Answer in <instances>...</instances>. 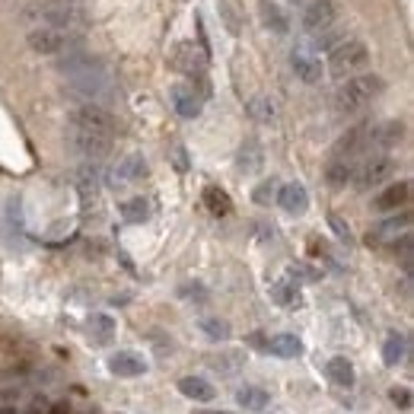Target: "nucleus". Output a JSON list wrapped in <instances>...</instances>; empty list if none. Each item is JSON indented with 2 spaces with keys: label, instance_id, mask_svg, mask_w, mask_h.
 <instances>
[{
  "label": "nucleus",
  "instance_id": "9d476101",
  "mask_svg": "<svg viewBox=\"0 0 414 414\" xmlns=\"http://www.w3.org/2000/svg\"><path fill=\"white\" fill-rule=\"evenodd\" d=\"M277 204L287 210V214H303L309 207V195L299 182H290V185H280L277 188Z\"/></svg>",
  "mask_w": 414,
  "mask_h": 414
},
{
  "label": "nucleus",
  "instance_id": "0eeeda50",
  "mask_svg": "<svg viewBox=\"0 0 414 414\" xmlns=\"http://www.w3.org/2000/svg\"><path fill=\"white\" fill-rule=\"evenodd\" d=\"M29 48L38 51V54H57V51L67 48V35L57 29H51V25H45V29H32L29 32Z\"/></svg>",
  "mask_w": 414,
  "mask_h": 414
},
{
  "label": "nucleus",
  "instance_id": "58836bf2",
  "mask_svg": "<svg viewBox=\"0 0 414 414\" xmlns=\"http://www.w3.org/2000/svg\"><path fill=\"white\" fill-rule=\"evenodd\" d=\"M338 42H341V38H338V32H328V29H322V35L316 38V48H335Z\"/></svg>",
  "mask_w": 414,
  "mask_h": 414
},
{
  "label": "nucleus",
  "instance_id": "4468645a",
  "mask_svg": "<svg viewBox=\"0 0 414 414\" xmlns=\"http://www.w3.org/2000/svg\"><path fill=\"white\" fill-rule=\"evenodd\" d=\"M293 74L303 83H318L322 80V61L309 51H293Z\"/></svg>",
  "mask_w": 414,
  "mask_h": 414
},
{
  "label": "nucleus",
  "instance_id": "423d86ee",
  "mask_svg": "<svg viewBox=\"0 0 414 414\" xmlns=\"http://www.w3.org/2000/svg\"><path fill=\"white\" fill-rule=\"evenodd\" d=\"M335 23V0H306L303 4V25L309 32H322Z\"/></svg>",
  "mask_w": 414,
  "mask_h": 414
},
{
  "label": "nucleus",
  "instance_id": "f257e3e1",
  "mask_svg": "<svg viewBox=\"0 0 414 414\" xmlns=\"http://www.w3.org/2000/svg\"><path fill=\"white\" fill-rule=\"evenodd\" d=\"M379 93H382V80H379V76H373V74L350 76V80L338 89L335 105H338V112L354 115V112H360V108H367Z\"/></svg>",
  "mask_w": 414,
  "mask_h": 414
},
{
  "label": "nucleus",
  "instance_id": "ea45409f",
  "mask_svg": "<svg viewBox=\"0 0 414 414\" xmlns=\"http://www.w3.org/2000/svg\"><path fill=\"white\" fill-rule=\"evenodd\" d=\"M290 274L293 277H299V280H316L318 277V271H312V268H306V265H293Z\"/></svg>",
  "mask_w": 414,
  "mask_h": 414
},
{
  "label": "nucleus",
  "instance_id": "20e7f679",
  "mask_svg": "<svg viewBox=\"0 0 414 414\" xmlns=\"http://www.w3.org/2000/svg\"><path fill=\"white\" fill-rule=\"evenodd\" d=\"M70 125L86 127V131L108 134V137L115 134V121H112V115H108L105 108H99V105H83V108H76V112L70 115Z\"/></svg>",
  "mask_w": 414,
  "mask_h": 414
},
{
  "label": "nucleus",
  "instance_id": "bb28decb",
  "mask_svg": "<svg viewBox=\"0 0 414 414\" xmlns=\"http://www.w3.org/2000/svg\"><path fill=\"white\" fill-rule=\"evenodd\" d=\"M325 178H328L331 188H344V185L354 178V166H350L347 159H335V163L328 166V172H325Z\"/></svg>",
  "mask_w": 414,
  "mask_h": 414
},
{
  "label": "nucleus",
  "instance_id": "ddd939ff",
  "mask_svg": "<svg viewBox=\"0 0 414 414\" xmlns=\"http://www.w3.org/2000/svg\"><path fill=\"white\" fill-rule=\"evenodd\" d=\"M108 367L118 376H144L146 373V360L140 354H134V350H118V354H112Z\"/></svg>",
  "mask_w": 414,
  "mask_h": 414
},
{
  "label": "nucleus",
  "instance_id": "9b49d317",
  "mask_svg": "<svg viewBox=\"0 0 414 414\" xmlns=\"http://www.w3.org/2000/svg\"><path fill=\"white\" fill-rule=\"evenodd\" d=\"M258 19L265 29H271L274 35H284L287 29H290V19H287V13L280 10L274 0H258Z\"/></svg>",
  "mask_w": 414,
  "mask_h": 414
},
{
  "label": "nucleus",
  "instance_id": "e433bc0d",
  "mask_svg": "<svg viewBox=\"0 0 414 414\" xmlns=\"http://www.w3.org/2000/svg\"><path fill=\"white\" fill-rule=\"evenodd\" d=\"M182 297H188L191 303H204V299H207V293H204L201 284H188V287H182Z\"/></svg>",
  "mask_w": 414,
  "mask_h": 414
},
{
  "label": "nucleus",
  "instance_id": "a211bd4d",
  "mask_svg": "<svg viewBox=\"0 0 414 414\" xmlns=\"http://www.w3.org/2000/svg\"><path fill=\"white\" fill-rule=\"evenodd\" d=\"M265 350L274 357H284V360H293V357L303 354V341H299L297 335H274L271 341L265 344Z\"/></svg>",
  "mask_w": 414,
  "mask_h": 414
},
{
  "label": "nucleus",
  "instance_id": "c9c22d12",
  "mask_svg": "<svg viewBox=\"0 0 414 414\" xmlns=\"http://www.w3.org/2000/svg\"><path fill=\"white\" fill-rule=\"evenodd\" d=\"M389 398H392L398 408H411V389H405V386H395L392 392H389Z\"/></svg>",
  "mask_w": 414,
  "mask_h": 414
},
{
  "label": "nucleus",
  "instance_id": "f03ea898",
  "mask_svg": "<svg viewBox=\"0 0 414 414\" xmlns=\"http://www.w3.org/2000/svg\"><path fill=\"white\" fill-rule=\"evenodd\" d=\"M369 61V51L363 42H354V38H341L335 48L328 51V70L335 76H344V74H357L363 70Z\"/></svg>",
  "mask_w": 414,
  "mask_h": 414
},
{
  "label": "nucleus",
  "instance_id": "412c9836",
  "mask_svg": "<svg viewBox=\"0 0 414 414\" xmlns=\"http://www.w3.org/2000/svg\"><path fill=\"white\" fill-rule=\"evenodd\" d=\"M325 373H328V379L335 382V386H341V389L354 386V367H350L347 357H331L328 367H325Z\"/></svg>",
  "mask_w": 414,
  "mask_h": 414
},
{
  "label": "nucleus",
  "instance_id": "aec40b11",
  "mask_svg": "<svg viewBox=\"0 0 414 414\" xmlns=\"http://www.w3.org/2000/svg\"><path fill=\"white\" fill-rule=\"evenodd\" d=\"M401 134H405V125H401V121H386V125L369 127V144L392 146V144H398L401 140Z\"/></svg>",
  "mask_w": 414,
  "mask_h": 414
},
{
  "label": "nucleus",
  "instance_id": "a878e982",
  "mask_svg": "<svg viewBox=\"0 0 414 414\" xmlns=\"http://www.w3.org/2000/svg\"><path fill=\"white\" fill-rule=\"evenodd\" d=\"M207 363H210L214 369H220L223 376H236V373L242 369V363H246V360H242L239 350H226V354H220V357H210Z\"/></svg>",
  "mask_w": 414,
  "mask_h": 414
},
{
  "label": "nucleus",
  "instance_id": "c03bdc74",
  "mask_svg": "<svg viewBox=\"0 0 414 414\" xmlns=\"http://www.w3.org/2000/svg\"><path fill=\"white\" fill-rule=\"evenodd\" d=\"M293 4H306V0H293Z\"/></svg>",
  "mask_w": 414,
  "mask_h": 414
},
{
  "label": "nucleus",
  "instance_id": "4be33fe9",
  "mask_svg": "<svg viewBox=\"0 0 414 414\" xmlns=\"http://www.w3.org/2000/svg\"><path fill=\"white\" fill-rule=\"evenodd\" d=\"M236 401H239L246 411H265L268 401H271V395H268L265 389H258V386H242L239 392H236Z\"/></svg>",
  "mask_w": 414,
  "mask_h": 414
},
{
  "label": "nucleus",
  "instance_id": "cd10ccee",
  "mask_svg": "<svg viewBox=\"0 0 414 414\" xmlns=\"http://www.w3.org/2000/svg\"><path fill=\"white\" fill-rule=\"evenodd\" d=\"M121 217H125L127 223H144L146 217H150V204H146V197H127V201L121 204Z\"/></svg>",
  "mask_w": 414,
  "mask_h": 414
},
{
  "label": "nucleus",
  "instance_id": "5701e85b",
  "mask_svg": "<svg viewBox=\"0 0 414 414\" xmlns=\"http://www.w3.org/2000/svg\"><path fill=\"white\" fill-rule=\"evenodd\" d=\"M405 357H408V338L405 335H389L386 344H382V360H386L389 367H398Z\"/></svg>",
  "mask_w": 414,
  "mask_h": 414
},
{
  "label": "nucleus",
  "instance_id": "f3484780",
  "mask_svg": "<svg viewBox=\"0 0 414 414\" xmlns=\"http://www.w3.org/2000/svg\"><path fill=\"white\" fill-rule=\"evenodd\" d=\"M144 176H146V163H144V156L131 153V156H125L118 166H115L112 182H137V178H144Z\"/></svg>",
  "mask_w": 414,
  "mask_h": 414
},
{
  "label": "nucleus",
  "instance_id": "7ed1b4c3",
  "mask_svg": "<svg viewBox=\"0 0 414 414\" xmlns=\"http://www.w3.org/2000/svg\"><path fill=\"white\" fill-rule=\"evenodd\" d=\"M67 140H70V150L86 156V159H102L108 150H112V137H108V134L86 131V127H76V125H70Z\"/></svg>",
  "mask_w": 414,
  "mask_h": 414
},
{
  "label": "nucleus",
  "instance_id": "39448f33",
  "mask_svg": "<svg viewBox=\"0 0 414 414\" xmlns=\"http://www.w3.org/2000/svg\"><path fill=\"white\" fill-rule=\"evenodd\" d=\"M392 169H395V163L389 156H373L354 172V182L360 185V188H376V185H382L392 176Z\"/></svg>",
  "mask_w": 414,
  "mask_h": 414
},
{
  "label": "nucleus",
  "instance_id": "2eb2a0df",
  "mask_svg": "<svg viewBox=\"0 0 414 414\" xmlns=\"http://www.w3.org/2000/svg\"><path fill=\"white\" fill-rule=\"evenodd\" d=\"M408 223H411V217H408V214H401V217H389V220H382L379 226H376L373 233L367 236V242H369V246H382L386 239H398V233H405Z\"/></svg>",
  "mask_w": 414,
  "mask_h": 414
},
{
  "label": "nucleus",
  "instance_id": "c756f323",
  "mask_svg": "<svg viewBox=\"0 0 414 414\" xmlns=\"http://www.w3.org/2000/svg\"><path fill=\"white\" fill-rule=\"evenodd\" d=\"M89 335H93L96 341H102V344L112 341V335H115V322H112V316H102V312H99V316L89 318Z\"/></svg>",
  "mask_w": 414,
  "mask_h": 414
},
{
  "label": "nucleus",
  "instance_id": "79ce46f5",
  "mask_svg": "<svg viewBox=\"0 0 414 414\" xmlns=\"http://www.w3.org/2000/svg\"><path fill=\"white\" fill-rule=\"evenodd\" d=\"M176 166H178V169H188V163H185V153H182V150H176Z\"/></svg>",
  "mask_w": 414,
  "mask_h": 414
},
{
  "label": "nucleus",
  "instance_id": "37998d69",
  "mask_svg": "<svg viewBox=\"0 0 414 414\" xmlns=\"http://www.w3.org/2000/svg\"><path fill=\"white\" fill-rule=\"evenodd\" d=\"M195 414H233V411H195Z\"/></svg>",
  "mask_w": 414,
  "mask_h": 414
},
{
  "label": "nucleus",
  "instance_id": "393cba45",
  "mask_svg": "<svg viewBox=\"0 0 414 414\" xmlns=\"http://www.w3.org/2000/svg\"><path fill=\"white\" fill-rule=\"evenodd\" d=\"M204 204H207V210L210 214H217V217H226L229 210H233V201L226 197V191H220V188H204Z\"/></svg>",
  "mask_w": 414,
  "mask_h": 414
},
{
  "label": "nucleus",
  "instance_id": "1a4fd4ad",
  "mask_svg": "<svg viewBox=\"0 0 414 414\" xmlns=\"http://www.w3.org/2000/svg\"><path fill=\"white\" fill-rule=\"evenodd\" d=\"M201 102H204V96H197L195 86H188V83L172 86V105H176V112L182 118H197L201 115Z\"/></svg>",
  "mask_w": 414,
  "mask_h": 414
},
{
  "label": "nucleus",
  "instance_id": "a18cd8bd",
  "mask_svg": "<svg viewBox=\"0 0 414 414\" xmlns=\"http://www.w3.org/2000/svg\"><path fill=\"white\" fill-rule=\"evenodd\" d=\"M29 414H35V411H29Z\"/></svg>",
  "mask_w": 414,
  "mask_h": 414
},
{
  "label": "nucleus",
  "instance_id": "c85d7f7f",
  "mask_svg": "<svg viewBox=\"0 0 414 414\" xmlns=\"http://www.w3.org/2000/svg\"><path fill=\"white\" fill-rule=\"evenodd\" d=\"M239 169L242 172H258L261 169V146L255 144V140L242 144V150H239Z\"/></svg>",
  "mask_w": 414,
  "mask_h": 414
},
{
  "label": "nucleus",
  "instance_id": "6ab92c4d",
  "mask_svg": "<svg viewBox=\"0 0 414 414\" xmlns=\"http://www.w3.org/2000/svg\"><path fill=\"white\" fill-rule=\"evenodd\" d=\"M408 195H411V185L408 182H395L376 197V210H395L401 204H408Z\"/></svg>",
  "mask_w": 414,
  "mask_h": 414
},
{
  "label": "nucleus",
  "instance_id": "f8f14e48",
  "mask_svg": "<svg viewBox=\"0 0 414 414\" xmlns=\"http://www.w3.org/2000/svg\"><path fill=\"white\" fill-rule=\"evenodd\" d=\"M363 146H369V125H357L354 131L344 134V137L338 140L335 153H338V159H347V156H354V153H360Z\"/></svg>",
  "mask_w": 414,
  "mask_h": 414
},
{
  "label": "nucleus",
  "instance_id": "a19ab883",
  "mask_svg": "<svg viewBox=\"0 0 414 414\" xmlns=\"http://www.w3.org/2000/svg\"><path fill=\"white\" fill-rule=\"evenodd\" d=\"M48 414H74V411H70L67 401H57V405H51V411H48Z\"/></svg>",
  "mask_w": 414,
  "mask_h": 414
},
{
  "label": "nucleus",
  "instance_id": "f704fd0d",
  "mask_svg": "<svg viewBox=\"0 0 414 414\" xmlns=\"http://www.w3.org/2000/svg\"><path fill=\"white\" fill-rule=\"evenodd\" d=\"M414 242H411V236H401V242H398V258H401V268H405V274H411V258H414Z\"/></svg>",
  "mask_w": 414,
  "mask_h": 414
},
{
  "label": "nucleus",
  "instance_id": "dca6fc26",
  "mask_svg": "<svg viewBox=\"0 0 414 414\" xmlns=\"http://www.w3.org/2000/svg\"><path fill=\"white\" fill-rule=\"evenodd\" d=\"M178 392L191 401H214L217 398V389L210 386L207 379H201V376H182V379H178Z\"/></svg>",
  "mask_w": 414,
  "mask_h": 414
},
{
  "label": "nucleus",
  "instance_id": "4c0bfd02",
  "mask_svg": "<svg viewBox=\"0 0 414 414\" xmlns=\"http://www.w3.org/2000/svg\"><path fill=\"white\" fill-rule=\"evenodd\" d=\"M328 223H331V229H335V233L341 236L344 242H350V226L341 220V217H338V214H331V217H328Z\"/></svg>",
  "mask_w": 414,
  "mask_h": 414
},
{
  "label": "nucleus",
  "instance_id": "b1692460",
  "mask_svg": "<svg viewBox=\"0 0 414 414\" xmlns=\"http://www.w3.org/2000/svg\"><path fill=\"white\" fill-rule=\"evenodd\" d=\"M246 112L252 121H261V125H271L274 121V102L268 99V96H252V99L246 102Z\"/></svg>",
  "mask_w": 414,
  "mask_h": 414
},
{
  "label": "nucleus",
  "instance_id": "6e6552de",
  "mask_svg": "<svg viewBox=\"0 0 414 414\" xmlns=\"http://www.w3.org/2000/svg\"><path fill=\"white\" fill-rule=\"evenodd\" d=\"M176 67L188 76H201L204 67H207V54H204L201 48H195L191 42H185L176 48Z\"/></svg>",
  "mask_w": 414,
  "mask_h": 414
},
{
  "label": "nucleus",
  "instance_id": "473e14b6",
  "mask_svg": "<svg viewBox=\"0 0 414 414\" xmlns=\"http://www.w3.org/2000/svg\"><path fill=\"white\" fill-rule=\"evenodd\" d=\"M45 19H48L51 29H54V25H70L76 19V13L67 10V6H48V10H45Z\"/></svg>",
  "mask_w": 414,
  "mask_h": 414
},
{
  "label": "nucleus",
  "instance_id": "72a5a7b5",
  "mask_svg": "<svg viewBox=\"0 0 414 414\" xmlns=\"http://www.w3.org/2000/svg\"><path fill=\"white\" fill-rule=\"evenodd\" d=\"M277 188H280V185L274 182V178H268V182H261L258 188L252 191V197L258 204H271V201H277Z\"/></svg>",
  "mask_w": 414,
  "mask_h": 414
},
{
  "label": "nucleus",
  "instance_id": "7c9ffc66",
  "mask_svg": "<svg viewBox=\"0 0 414 414\" xmlns=\"http://www.w3.org/2000/svg\"><path fill=\"white\" fill-rule=\"evenodd\" d=\"M271 299L280 306H299V290L290 287L287 280H277V284H271Z\"/></svg>",
  "mask_w": 414,
  "mask_h": 414
},
{
  "label": "nucleus",
  "instance_id": "2f4dec72",
  "mask_svg": "<svg viewBox=\"0 0 414 414\" xmlns=\"http://www.w3.org/2000/svg\"><path fill=\"white\" fill-rule=\"evenodd\" d=\"M201 331L210 341H226L229 338V325L223 318H201Z\"/></svg>",
  "mask_w": 414,
  "mask_h": 414
}]
</instances>
